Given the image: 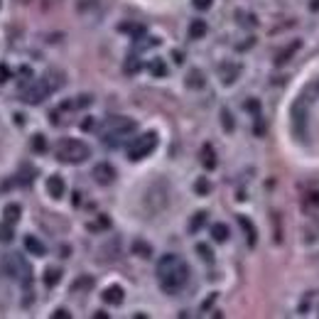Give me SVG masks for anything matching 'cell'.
Masks as SVG:
<instances>
[{
    "label": "cell",
    "mask_w": 319,
    "mask_h": 319,
    "mask_svg": "<svg viewBox=\"0 0 319 319\" xmlns=\"http://www.w3.org/2000/svg\"><path fill=\"white\" fill-rule=\"evenodd\" d=\"M52 317H54V319H59V317H61V319H69V312H67V309H56Z\"/></svg>",
    "instance_id": "cell-37"
},
{
    "label": "cell",
    "mask_w": 319,
    "mask_h": 319,
    "mask_svg": "<svg viewBox=\"0 0 319 319\" xmlns=\"http://www.w3.org/2000/svg\"><path fill=\"white\" fill-rule=\"evenodd\" d=\"M197 192H199L202 197L209 194V182H207V179H199V182H197Z\"/></svg>",
    "instance_id": "cell-33"
},
{
    "label": "cell",
    "mask_w": 319,
    "mask_h": 319,
    "mask_svg": "<svg viewBox=\"0 0 319 319\" xmlns=\"http://www.w3.org/2000/svg\"><path fill=\"white\" fill-rule=\"evenodd\" d=\"M192 3H194V8H197V10H209L214 0H192Z\"/></svg>",
    "instance_id": "cell-30"
},
{
    "label": "cell",
    "mask_w": 319,
    "mask_h": 319,
    "mask_svg": "<svg viewBox=\"0 0 319 319\" xmlns=\"http://www.w3.org/2000/svg\"><path fill=\"white\" fill-rule=\"evenodd\" d=\"M238 74H241V67H238V64H233V61L221 64V81H224V84H233V81L238 79Z\"/></svg>",
    "instance_id": "cell-10"
},
{
    "label": "cell",
    "mask_w": 319,
    "mask_h": 319,
    "mask_svg": "<svg viewBox=\"0 0 319 319\" xmlns=\"http://www.w3.org/2000/svg\"><path fill=\"white\" fill-rule=\"evenodd\" d=\"M172 59H174V64H182L184 61V54L182 52H172Z\"/></svg>",
    "instance_id": "cell-38"
},
{
    "label": "cell",
    "mask_w": 319,
    "mask_h": 319,
    "mask_svg": "<svg viewBox=\"0 0 319 319\" xmlns=\"http://www.w3.org/2000/svg\"><path fill=\"white\" fill-rule=\"evenodd\" d=\"M61 84H64V79H61V76H59V79H54V81L44 76V79H39V81H35V84L25 86L20 98H22L25 103H30V106H37V103H42V101L49 96V91H52V89L61 86Z\"/></svg>",
    "instance_id": "cell-4"
},
{
    "label": "cell",
    "mask_w": 319,
    "mask_h": 319,
    "mask_svg": "<svg viewBox=\"0 0 319 319\" xmlns=\"http://www.w3.org/2000/svg\"><path fill=\"white\" fill-rule=\"evenodd\" d=\"M10 79V69H8V64H0V84H5Z\"/></svg>",
    "instance_id": "cell-32"
},
{
    "label": "cell",
    "mask_w": 319,
    "mask_h": 319,
    "mask_svg": "<svg viewBox=\"0 0 319 319\" xmlns=\"http://www.w3.org/2000/svg\"><path fill=\"white\" fill-rule=\"evenodd\" d=\"M20 79H22V81H30V79H32V69H30V67H22V69H20Z\"/></svg>",
    "instance_id": "cell-35"
},
{
    "label": "cell",
    "mask_w": 319,
    "mask_h": 319,
    "mask_svg": "<svg viewBox=\"0 0 319 319\" xmlns=\"http://www.w3.org/2000/svg\"><path fill=\"white\" fill-rule=\"evenodd\" d=\"M94 179L98 182V184H113L115 182V169H113V165H108V162H98L94 167Z\"/></svg>",
    "instance_id": "cell-8"
},
{
    "label": "cell",
    "mask_w": 319,
    "mask_h": 319,
    "mask_svg": "<svg viewBox=\"0 0 319 319\" xmlns=\"http://www.w3.org/2000/svg\"><path fill=\"white\" fill-rule=\"evenodd\" d=\"M307 120H309V98L302 94L292 106V131L300 140H307Z\"/></svg>",
    "instance_id": "cell-5"
},
{
    "label": "cell",
    "mask_w": 319,
    "mask_h": 319,
    "mask_svg": "<svg viewBox=\"0 0 319 319\" xmlns=\"http://www.w3.org/2000/svg\"><path fill=\"white\" fill-rule=\"evenodd\" d=\"M138 69H140V61H138V56L135 54H131L128 56V61H125V72L133 74V72H138Z\"/></svg>",
    "instance_id": "cell-28"
},
{
    "label": "cell",
    "mask_w": 319,
    "mask_h": 319,
    "mask_svg": "<svg viewBox=\"0 0 319 319\" xmlns=\"http://www.w3.org/2000/svg\"><path fill=\"white\" fill-rule=\"evenodd\" d=\"M204 224H207V211H197V214L192 216V221H189V231H192V233H197V231H199Z\"/></svg>",
    "instance_id": "cell-21"
},
{
    "label": "cell",
    "mask_w": 319,
    "mask_h": 319,
    "mask_svg": "<svg viewBox=\"0 0 319 319\" xmlns=\"http://www.w3.org/2000/svg\"><path fill=\"white\" fill-rule=\"evenodd\" d=\"M91 287H94V278H89V275H84V278L74 280V285H72L74 292H89Z\"/></svg>",
    "instance_id": "cell-19"
},
{
    "label": "cell",
    "mask_w": 319,
    "mask_h": 319,
    "mask_svg": "<svg viewBox=\"0 0 319 319\" xmlns=\"http://www.w3.org/2000/svg\"><path fill=\"white\" fill-rule=\"evenodd\" d=\"M238 224H241V228L245 231V241H248V245L253 248V245L258 243V233H256V226L250 224V219H248V216H238Z\"/></svg>",
    "instance_id": "cell-11"
},
{
    "label": "cell",
    "mask_w": 319,
    "mask_h": 319,
    "mask_svg": "<svg viewBox=\"0 0 319 319\" xmlns=\"http://www.w3.org/2000/svg\"><path fill=\"white\" fill-rule=\"evenodd\" d=\"M56 160H61V162H67V165H79V162L89 160V148H86V143H81V140L64 138V140H59V145H56Z\"/></svg>",
    "instance_id": "cell-3"
},
{
    "label": "cell",
    "mask_w": 319,
    "mask_h": 319,
    "mask_svg": "<svg viewBox=\"0 0 319 319\" xmlns=\"http://www.w3.org/2000/svg\"><path fill=\"white\" fill-rule=\"evenodd\" d=\"M189 280V268L184 263L182 256H174V253H167L157 261V282L160 287L174 295L177 290H182Z\"/></svg>",
    "instance_id": "cell-1"
},
{
    "label": "cell",
    "mask_w": 319,
    "mask_h": 319,
    "mask_svg": "<svg viewBox=\"0 0 319 319\" xmlns=\"http://www.w3.org/2000/svg\"><path fill=\"white\" fill-rule=\"evenodd\" d=\"M108 226H111V219H108V216H98L96 221L89 224V231H91V233H98V231H106Z\"/></svg>",
    "instance_id": "cell-24"
},
{
    "label": "cell",
    "mask_w": 319,
    "mask_h": 319,
    "mask_svg": "<svg viewBox=\"0 0 319 319\" xmlns=\"http://www.w3.org/2000/svg\"><path fill=\"white\" fill-rule=\"evenodd\" d=\"M148 67H150V72L155 76H165V74H167V67H165V61H162V59H152Z\"/></svg>",
    "instance_id": "cell-26"
},
{
    "label": "cell",
    "mask_w": 319,
    "mask_h": 319,
    "mask_svg": "<svg viewBox=\"0 0 319 319\" xmlns=\"http://www.w3.org/2000/svg\"><path fill=\"white\" fill-rule=\"evenodd\" d=\"M221 123H224V128H226V131H228V133H231V131H233V128H236V125H233V118H231V113L226 111V108H224V111H221Z\"/></svg>",
    "instance_id": "cell-29"
},
{
    "label": "cell",
    "mask_w": 319,
    "mask_h": 319,
    "mask_svg": "<svg viewBox=\"0 0 319 319\" xmlns=\"http://www.w3.org/2000/svg\"><path fill=\"white\" fill-rule=\"evenodd\" d=\"M307 204H309V207H319V192H309Z\"/></svg>",
    "instance_id": "cell-34"
},
{
    "label": "cell",
    "mask_w": 319,
    "mask_h": 319,
    "mask_svg": "<svg viewBox=\"0 0 319 319\" xmlns=\"http://www.w3.org/2000/svg\"><path fill=\"white\" fill-rule=\"evenodd\" d=\"M135 120L125 118V115H111L106 118V123L101 125V138L106 145L111 148H118V145H125V140L135 133Z\"/></svg>",
    "instance_id": "cell-2"
},
{
    "label": "cell",
    "mask_w": 319,
    "mask_h": 319,
    "mask_svg": "<svg viewBox=\"0 0 319 319\" xmlns=\"http://www.w3.org/2000/svg\"><path fill=\"white\" fill-rule=\"evenodd\" d=\"M197 250L202 253V258H204V261H211V250H209V245L199 243V245H197Z\"/></svg>",
    "instance_id": "cell-31"
},
{
    "label": "cell",
    "mask_w": 319,
    "mask_h": 319,
    "mask_svg": "<svg viewBox=\"0 0 319 319\" xmlns=\"http://www.w3.org/2000/svg\"><path fill=\"white\" fill-rule=\"evenodd\" d=\"M13 238H15V233H13V224L3 221V224H0V241H3V243H10Z\"/></svg>",
    "instance_id": "cell-25"
},
{
    "label": "cell",
    "mask_w": 319,
    "mask_h": 319,
    "mask_svg": "<svg viewBox=\"0 0 319 319\" xmlns=\"http://www.w3.org/2000/svg\"><path fill=\"white\" fill-rule=\"evenodd\" d=\"M187 86H189V89H202V86H204V74H202V72H197V69H194V72H189V74H187Z\"/></svg>",
    "instance_id": "cell-22"
},
{
    "label": "cell",
    "mask_w": 319,
    "mask_h": 319,
    "mask_svg": "<svg viewBox=\"0 0 319 319\" xmlns=\"http://www.w3.org/2000/svg\"><path fill=\"white\" fill-rule=\"evenodd\" d=\"M64 189H67V184H64V179H61L59 174H52V177L47 179V194H49V197L61 199V197H64Z\"/></svg>",
    "instance_id": "cell-9"
},
{
    "label": "cell",
    "mask_w": 319,
    "mask_h": 319,
    "mask_svg": "<svg viewBox=\"0 0 319 319\" xmlns=\"http://www.w3.org/2000/svg\"><path fill=\"white\" fill-rule=\"evenodd\" d=\"M202 165L207 169H216V152L211 145H204L202 148Z\"/></svg>",
    "instance_id": "cell-14"
},
{
    "label": "cell",
    "mask_w": 319,
    "mask_h": 319,
    "mask_svg": "<svg viewBox=\"0 0 319 319\" xmlns=\"http://www.w3.org/2000/svg\"><path fill=\"white\" fill-rule=\"evenodd\" d=\"M309 10H314V13H317V10H319V0H309Z\"/></svg>",
    "instance_id": "cell-39"
},
{
    "label": "cell",
    "mask_w": 319,
    "mask_h": 319,
    "mask_svg": "<svg viewBox=\"0 0 319 319\" xmlns=\"http://www.w3.org/2000/svg\"><path fill=\"white\" fill-rule=\"evenodd\" d=\"M25 248H27L32 256H44V253H47L44 243H42V241H37L35 236H27V238H25Z\"/></svg>",
    "instance_id": "cell-15"
},
{
    "label": "cell",
    "mask_w": 319,
    "mask_h": 319,
    "mask_svg": "<svg viewBox=\"0 0 319 319\" xmlns=\"http://www.w3.org/2000/svg\"><path fill=\"white\" fill-rule=\"evenodd\" d=\"M204 35H207V22H204V20H194V22L189 25V37L202 39Z\"/></svg>",
    "instance_id": "cell-17"
},
{
    "label": "cell",
    "mask_w": 319,
    "mask_h": 319,
    "mask_svg": "<svg viewBox=\"0 0 319 319\" xmlns=\"http://www.w3.org/2000/svg\"><path fill=\"white\" fill-rule=\"evenodd\" d=\"M20 214H22L20 204H8V207L3 209V219H5L8 224H18V221H20Z\"/></svg>",
    "instance_id": "cell-13"
},
{
    "label": "cell",
    "mask_w": 319,
    "mask_h": 319,
    "mask_svg": "<svg viewBox=\"0 0 319 319\" xmlns=\"http://www.w3.org/2000/svg\"><path fill=\"white\" fill-rule=\"evenodd\" d=\"M3 270H5L10 278H15V280H22L25 285L32 280V270H30L27 261H25L20 253H10V256H5V261H3Z\"/></svg>",
    "instance_id": "cell-6"
},
{
    "label": "cell",
    "mask_w": 319,
    "mask_h": 319,
    "mask_svg": "<svg viewBox=\"0 0 319 319\" xmlns=\"http://www.w3.org/2000/svg\"><path fill=\"white\" fill-rule=\"evenodd\" d=\"M42 280H44L47 287H54V285H59V280H61V270H59V268H47L44 275H42Z\"/></svg>",
    "instance_id": "cell-16"
},
{
    "label": "cell",
    "mask_w": 319,
    "mask_h": 319,
    "mask_svg": "<svg viewBox=\"0 0 319 319\" xmlns=\"http://www.w3.org/2000/svg\"><path fill=\"white\" fill-rule=\"evenodd\" d=\"M245 108H250V111H261V103H258V101H248V103H245Z\"/></svg>",
    "instance_id": "cell-36"
},
{
    "label": "cell",
    "mask_w": 319,
    "mask_h": 319,
    "mask_svg": "<svg viewBox=\"0 0 319 319\" xmlns=\"http://www.w3.org/2000/svg\"><path fill=\"white\" fill-rule=\"evenodd\" d=\"M297 49H300V42H292V44H287V49H282L280 54L275 56V64H285V61H287L290 56L295 54Z\"/></svg>",
    "instance_id": "cell-20"
},
{
    "label": "cell",
    "mask_w": 319,
    "mask_h": 319,
    "mask_svg": "<svg viewBox=\"0 0 319 319\" xmlns=\"http://www.w3.org/2000/svg\"><path fill=\"white\" fill-rule=\"evenodd\" d=\"M32 148L37 152H44L47 150V138H44V135H35V138H32Z\"/></svg>",
    "instance_id": "cell-27"
},
{
    "label": "cell",
    "mask_w": 319,
    "mask_h": 319,
    "mask_svg": "<svg viewBox=\"0 0 319 319\" xmlns=\"http://www.w3.org/2000/svg\"><path fill=\"white\" fill-rule=\"evenodd\" d=\"M155 148H157V135L155 133H143V135H138L128 145V157H131L133 162H138V160L148 157Z\"/></svg>",
    "instance_id": "cell-7"
},
{
    "label": "cell",
    "mask_w": 319,
    "mask_h": 319,
    "mask_svg": "<svg viewBox=\"0 0 319 319\" xmlns=\"http://www.w3.org/2000/svg\"><path fill=\"white\" fill-rule=\"evenodd\" d=\"M133 250H135V253H138L140 258H150V256H152V245H150V243H145V241H140V238H138V241L133 243Z\"/></svg>",
    "instance_id": "cell-23"
},
{
    "label": "cell",
    "mask_w": 319,
    "mask_h": 319,
    "mask_svg": "<svg viewBox=\"0 0 319 319\" xmlns=\"http://www.w3.org/2000/svg\"><path fill=\"white\" fill-rule=\"evenodd\" d=\"M123 287L120 285H111V287H106L103 290V302H108V304H120L123 302Z\"/></svg>",
    "instance_id": "cell-12"
},
{
    "label": "cell",
    "mask_w": 319,
    "mask_h": 319,
    "mask_svg": "<svg viewBox=\"0 0 319 319\" xmlns=\"http://www.w3.org/2000/svg\"><path fill=\"white\" fill-rule=\"evenodd\" d=\"M211 238H214L216 243H224L226 238H228V226L214 224V226H211Z\"/></svg>",
    "instance_id": "cell-18"
}]
</instances>
